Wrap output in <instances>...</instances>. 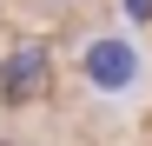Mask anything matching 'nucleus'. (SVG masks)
<instances>
[{"mask_svg": "<svg viewBox=\"0 0 152 146\" xmlns=\"http://www.w3.org/2000/svg\"><path fill=\"white\" fill-rule=\"evenodd\" d=\"M46 80H53V60H46V46H13L7 73H0V93L20 106V100H33V93H46Z\"/></svg>", "mask_w": 152, "mask_h": 146, "instance_id": "nucleus-1", "label": "nucleus"}, {"mask_svg": "<svg viewBox=\"0 0 152 146\" xmlns=\"http://www.w3.org/2000/svg\"><path fill=\"white\" fill-rule=\"evenodd\" d=\"M86 66H93V80H106V86H119L126 73H132V60H126V46H119V40L93 46V60H86Z\"/></svg>", "mask_w": 152, "mask_h": 146, "instance_id": "nucleus-2", "label": "nucleus"}, {"mask_svg": "<svg viewBox=\"0 0 152 146\" xmlns=\"http://www.w3.org/2000/svg\"><path fill=\"white\" fill-rule=\"evenodd\" d=\"M126 7H132V13H139V20H152V0H126Z\"/></svg>", "mask_w": 152, "mask_h": 146, "instance_id": "nucleus-3", "label": "nucleus"}]
</instances>
